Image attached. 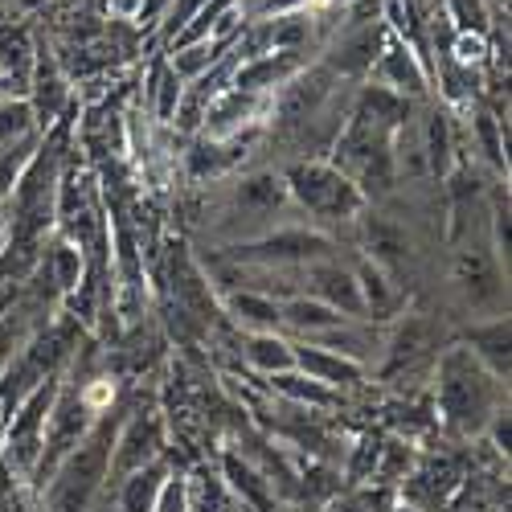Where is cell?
<instances>
[{
	"mask_svg": "<svg viewBox=\"0 0 512 512\" xmlns=\"http://www.w3.org/2000/svg\"><path fill=\"white\" fill-rule=\"evenodd\" d=\"M439 414L455 435H480L492 422V414L504 406V381L488 373L467 345H451L439 357Z\"/></svg>",
	"mask_w": 512,
	"mask_h": 512,
	"instance_id": "1",
	"label": "cell"
},
{
	"mask_svg": "<svg viewBox=\"0 0 512 512\" xmlns=\"http://www.w3.org/2000/svg\"><path fill=\"white\" fill-rule=\"evenodd\" d=\"M115 435H119V418L103 410L91 422L87 439L62 459V467L50 476V484L41 488V508L46 512H87L107 488Z\"/></svg>",
	"mask_w": 512,
	"mask_h": 512,
	"instance_id": "2",
	"label": "cell"
},
{
	"mask_svg": "<svg viewBox=\"0 0 512 512\" xmlns=\"http://www.w3.org/2000/svg\"><path fill=\"white\" fill-rule=\"evenodd\" d=\"M283 185L287 197L320 222H353L365 209V193L332 160H295L283 173Z\"/></svg>",
	"mask_w": 512,
	"mask_h": 512,
	"instance_id": "3",
	"label": "cell"
},
{
	"mask_svg": "<svg viewBox=\"0 0 512 512\" xmlns=\"http://www.w3.org/2000/svg\"><path fill=\"white\" fill-rule=\"evenodd\" d=\"M99 418V410L91 406L87 390H74V386H58V398H54V410L46 418V435H41V451H37V463H33V472L29 480L37 484V492L50 484V476L62 467V459L87 439L91 431V422Z\"/></svg>",
	"mask_w": 512,
	"mask_h": 512,
	"instance_id": "4",
	"label": "cell"
},
{
	"mask_svg": "<svg viewBox=\"0 0 512 512\" xmlns=\"http://www.w3.org/2000/svg\"><path fill=\"white\" fill-rule=\"evenodd\" d=\"M58 386H62V377H50V381H41V386L21 398V406L5 418V459L13 472L29 476L33 472V463H37V451H41V435H46V418L54 410V398H58Z\"/></svg>",
	"mask_w": 512,
	"mask_h": 512,
	"instance_id": "5",
	"label": "cell"
},
{
	"mask_svg": "<svg viewBox=\"0 0 512 512\" xmlns=\"http://www.w3.org/2000/svg\"><path fill=\"white\" fill-rule=\"evenodd\" d=\"M238 259L263 263V267H283V263L308 267V263L332 259V242L324 234H312V230H300V226H283V230H271L263 238L238 246Z\"/></svg>",
	"mask_w": 512,
	"mask_h": 512,
	"instance_id": "6",
	"label": "cell"
},
{
	"mask_svg": "<svg viewBox=\"0 0 512 512\" xmlns=\"http://www.w3.org/2000/svg\"><path fill=\"white\" fill-rule=\"evenodd\" d=\"M164 451V431H160V418L156 414H144L136 410L127 422H119V435H115V451H111V472H107V484L115 488L119 480H127L140 467L156 463Z\"/></svg>",
	"mask_w": 512,
	"mask_h": 512,
	"instance_id": "7",
	"label": "cell"
},
{
	"mask_svg": "<svg viewBox=\"0 0 512 512\" xmlns=\"http://www.w3.org/2000/svg\"><path fill=\"white\" fill-rule=\"evenodd\" d=\"M308 283H312V300L328 304L332 312H340L345 320H365V304H361V291H357V275L349 267H340L332 259L308 263Z\"/></svg>",
	"mask_w": 512,
	"mask_h": 512,
	"instance_id": "8",
	"label": "cell"
},
{
	"mask_svg": "<svg viewBox=\"0 0 512 512\" xmlns=\"http://www.w3.org/2000/svg\"><path fill=\"white\" fill-rule=\"evenodd\" d=\"M304 70V50H275V54H259V58H246L234 70V91L246 95H267V91H283L287 82Z\"/></svg>",
	"mask_w": 512,
	"mask_h": 512,
	"instance_id": "9",
	"label": "cell"
},
{
	"mask_svg": "<svg viewBox=\"0 0 512 512\" xmlns=\"http://www.w3.org/2000/svg\"><path fill=\"white\" fill-rule=\"evenodd\" d=\"M41 304L37 295H17V300L0 312V373H5L21 353L29 340L46 328V316H41Z\"/></svg>",
	"mask_w": 512,
	"mask_h": 512,
	"instance_id": "10",
	"label": "cell"
},
{
	"mask_svg": "<svg viewBox=\"0 0 512 512\" xmlns=\"http://www.w3.org/2000/svg\"><path fill=\"white\" fill-rule=\"evenodd\" d=\"M386 25L381 21H369V25H353L345 37H340V46L332 50V58H328V70H336V74H369L373 66H377V58H381V50H386Z\"/></svg>",
	"mask_w": 512,
	"mask_h": 512,
	"instance_id": "11",
	"label": "cell"
},
{
	"mask_svg": "<svg viewBox=\"0 0 512 512\" xmlns=\"http://www.w3.org/2000/svg\"><path fill=\"white\" fill-rule=\"evenodd\" d=\"M377 74H381V87H390L402 99L426 91V70L418 66L414 50L402 37H386V50H381V58H377Z\"/></svg>",
	"mask_w": 512,
	"mask_h": 512,
	"instance_id": "12",
	"label": "cell"
},
{
	"mask_svg": "<svg viewBox=\"0 0 512 512\" xmlns=\"http://www.w3.org/2000/svg\"><path fill=\"white\" fill-rule=\"evenodd\" d=\"M295 349V369H300L304 377L320 381V386L328 390H340V386H357L361 381V365L340 357V353H328L320 345H291Z\"/></svg>",
	"mask_w": 512,
	"mask_h": 512,
	"instance_id": "13",
	"label": "cell"
},
{
	"mask_svg": "<svg viewBox=\"0 0 512 512\" xmlns=\"http://www.w3.org/2000/svg\"><path fill=\"white\" fill-rule=\"evenodd\" d=\"M168 476H173V472H168V463L156 459V463L140 467V472H132L127 480H119L115 484V512H152Z\"/></svg>",
	"mask_w": 512,
	"mask_h": 512,
	"instance_id": "14",
	"label": "cell"
},
{
	"mask_svg": "<svg viewBox=\"0 0 512 512\" xmlns=\"http://www.w3.org/2000/svg\"><path fill=\"white\" fill-rule=\"evenodd\" d=\"M226 484L250 512H275V484L238 455H226Z\"/></svg>",
	"mask_w": 512,
	"mask_h": 512,
	"instance_id": "15",
	"label": "cell"
},
{
	"mask_svg": "<svg viewBox=\"0 0 512 512\" xmlns=\"http://www.w3.org/2000/svg\"><path fill=\"white\" fill-rule=\"evenodd\" d=\"M467 349H472V357L488 373H496L500 381H508V316H496L488 324L467 328Z\"/></svg>",
	"mask_w": 512,
	"mask_h": 512,
	"instance_id": "16",
	"label": "cell"
},
{
	"mask_svg": "<svg viewBox=\"0 0 512 512\" xmlns=\"http://www.w3.org/2000/svg\"><path fill=\"white\" fill-rule=\"evenodd\" d=\"M279 320H283L291 332L308 336V340L320 336V332H328V328H336V324H345V316L332 312V308L320 304V300H312V295H295V300L279 304Z\"/></svg>",
	"mask_w": 512,
	"mask_h": 512,
	"instance_id": "17",
	"label": "cell"
},
{
	"mask_svg": "<svg viewBox=\"0 0 512 512\" xmlns=\"http://www.w3.org/2000/svg\"><path fill=\"white\" fill-rule=\"evenodd\" d=\"M230 316L254 336V332H279L283 320H279V304L263 291H238L230 295Z\"/></svg>",
	"mask_w": 512,
	"mask_h": 512,
	"instance_id": "18",
	"label": "cell"
},
{
	"mask_svg": "<svg viewBox=\"0 0 512 512\" xmlns=\"http://www.w3.org/2000/svg\"><path fill=\"white\" fill-rule=\"evenodd\" d=\"M246 361L259 373L275 377V373L295 369V349H291V340H283L279 332H254L246 340Z\"/></svg>",
	"mask_w": 512,
	"mask_h": 512,
	"instance_id": "19",
	"label": "cell"
},
{
	"mask_svg": "<svg viewBox=\"0 0 512 512\" xmlns=\"http://www.w3.org/2000/svg\"><path fill=\"white\" fill-rule=\"evenodd\" d=\"M353 275H357V291H361L365 312H373V316H390L394 304H398V291L390 287L386 271H381L377 263H361Z\"/></svg>",
	"mask_w": 512,
	"mask_h": 512,
	"instance_id": "20",
	"label": "cell"
},
{
	"mask_svg": "<svg viewBox=\"0 0 512 512\" xmlns=\"http://www.w3.org/2000/svg\"><path fill=\"white\" fill-rule=\"evenodd\" d=\"M283 197H287V185H283V177H271V173H259L238 185V205L246 213H259V218L275 213L283 205Z\"/></svg>",
	"mask_w": 512,
	"mask_h": 512,
	"instance_id": "21",
	"label": "cell"
},
{
	"mask_svg": "<svg viewBox=\"0 0 512 512\" xmlns=\"http://www.w3.org/2000/svg\"><path fill=\"white\" fill-rule=\"evenodd\" d=\"M41 275H46V283H54V295H66L74 291L78 275H82V254L74 242H58L46 259H41Z\"/></svg>",
	"mask_w": 512,
	"mask_h": 512,
	"instance_id": "22",
	"label": "cell"
},
{
	"mask_svg": "<svg viewBox=\"0 0 512 512\" xmlns=\"http://www.w3.org/2000/svg\"><path fill=\"white\" fill-rule=\"evenodd\" d=\"M271 381H275V390H279L283 398H291V402H304V406H332V402H336V390H328V386H320V381L304 377L300 369L275 373Z\"/></svg>",
	"mask_w": 512,
	"mask_h": 512,
	"instance_id": "23",
	"label": "cell"
},
{
	"mask_svg": "<svg viewBox=\"0 0 512 512\" xmlns=\"http://www.w3.org/2000/svg\"><path fill=\"white\" fill-rule=\"evenodd\" d=\"M33 132V107L25 99H0V148H9Z\"/></svg>",
	"mask_w": 512,
	"mask_h": 512,
	"instance_id": "24",
	"label": "cell"
},
{
	"mask_svg": "<svg viewBox=\"0 0 512 512\" xmlns=\"http://www.w3.org/2000/svg\"><path fill=\"white\" fill-rule=\"evenodd\" d=\"M152 512H193V484L185 476H168Z\"/></svg>",
	"mask_w": 512,
	"mask_h": 512,
	"instance_id": "25",
	"label": "cell"
},
{
	"mask_svg": "<svg viewBox=\"0 0 512 512\" xmlns=\"http://www.w3.org/2000/svg\"><path fill=\"white\" fill-rule=\"evenodd\" d=\"M181 95H185V87H181V74H173V70H168V74L160 78V99H156V111H160V119H173V115H177V103H181Z\"/></svg>",
	"mask_w": 512,
	"mask_h": 512,
	"instance_id": "26",
	"label": "cell"
},
{
	"mask_svg": "<svg viewBox=\"0 0 512 512\" xmlns=\"http://www.w3.org/2000/svg\"><path fill=\"white\" fill-rule=\"evenodd\" d=\"M480 136L488 140V156H492L496 164H504V144L496 140V119H492V115H480Z\"/></svg>",
	"mask_w": 512,
	"mask_h": 512,
	"instance_id": "27",
	"label": "cell"
},
{
	"mask_svg": "<svg viewBox=\"0 0 512 512\" xmlns=\"http://www.w3.org/2000/svg\"><path fill=\"white\" fill-rule=\"evenodd\" d=\"M304 9H308V0H263V17H287Z\"/></svg>",
	"mask_w": 512,
	"mask_h": 512,
	"instance_id": "28",
	"label": "cell"
},
{
	"mask_svg": "<svg viewBox=\"0 0 512 512\" xmlns=\"http://www.w3.org/2000/svg\"><path fill=\"white\" fill-rule=\"evenodd\" d=\"M168 5H173V0H140V17H144V21H156Z\"/></svg>",
	"mask_w": 512,
	"mask_h": 512,
	"instance_id": "29",
	"label": "cell"
},
{
	"mask_svg": "<svg viewBox=\"0 0 512 512\" xmlns=\"http://www.w3.org/2000/svg\"><path fill=\"white\" fill-rule=\"evenodd\" d=\"M9 512H41V508H37V504H29L25 496H17V500L9 504Z\"/></svg>",
	"mask_w": 512,
	"mask_h": 512,
	"instance_id": "30",
	"label": "cell"
},
{
	"mask_svg": "<svg viewBox=\"0 0 512 512\" xmlns=\"http://www.w3.org/2000/svg\"><path fill=\"white\" fill-rule=\"evenodd\" d=\"M87 512H115V508H111V504H99V500H95V504H91Z\"/></svg>",
	"mask_w": 512,
	"mask_h": 512,
	"instance_id": "31",
	"label": "cell"
},
{
	"mask_svg": "<svg viewBox=\"0 0 512 512\" xmlns=\"http://www.w3.org/2000/svg\"><path fill=\"white\" fill-rule=\"evenodd\" d=\"M398 512H414V508H398Z\"/></svg>",
	"mask_w": 512,
	"mask_h": 512,
	"instance_id": "32",
	"label": "cell"
},
{
	"mask_svg": "<svg viewBox=\"0 0 512 512\" xmlns=\"http://www.w3.org/2000/svg\"><path fill=\"white\" fill-rule=\"evenodd\" d=\"M340 5H349V0H340Z\"/></svg>",
	"mask_w": 512,
	"mask_h": 512,
	"instance_id": "33",
	"label": "cell"
},
{
	"mask_svg": "<svg viewBox=\"0 0 512 512\" xmlns=\"http://www.w3.org/2000/svg\"><path fill=\"white\" fill-rule=\"evenodd\" d=\"M0 5H5V0H0Z\"/></svg>",
	"mask_w": 512,
	"mask_h": 512,
	"instance_id": "34",
	"label": "cell"
}]
</instances>
